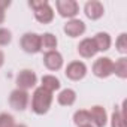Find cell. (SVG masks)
Instances as JSON below:
<instances>
[{
	"instance_id": "cell-17",
	"label": "cell",
	"mask_w": 127,
	"mask_h": 127,
	"mask_svg": "<svg viewBox=\"0 0 127 127\" xmlns=\"http://www.w3.org/2000/svg\"><path fill=\"white\" fill-rule=\"evenodd\" d=\"M124 106V103H123ZM123 106H115L112 115H111V127H126V115Z\"/></svg>"
},
{
	"instance_id": "cell-9",
	"label": "cell",
	"mask_w": 127,
	"mask_h": 127,
	"mask_svg": "<svg viewBox=\"0 0 127 127\" xmlns=\"http://www.w3.org/2000/svg\"><path fill=\"white\" fill-rule=\"evenodd\" d=\"M63 55L55 49V51H46L43 54V64L48 70H60L63 67Z\"/></svg>"
},
{
	"instance_id": "cell-22",
	"label": "cell",
	"mask_w": 127,
	"mask_h": 127,
	"mask_svg": "<svg viewBox=\"0 0 127 127\" xmlns=\"http://www.w3.org/2000/svg\"><path fill=\"white\" fill-rule=\"evenodd\" d=\"M12 40V33L11 30L5 29V27H0V46H6L9 45Z\"/></svg>"
},
{
	"instance_id": "cell-7",
	"label": "cell",
	"mask_w": 127,
	"mask_h": 127,
	"mask_svg": "<svg viewBox=\"0 0 127 127\" xmlns=\"http://www.w3.org/2000/svg\"><path fill=\"white\" fill-rule=\"evenodd\" d=\"M64 75H66L70 81H81V79L85 78V75H87V66H85V63H84V61H79V60L70 61L69 64L66 66Z\"/></svg>"
},
{
	"instance_id": "cell-4",
	"label": "cell",
	"mask_w": 127,
	"mask_h": 127,
	"mask_svg": "<svg viewBox=\"0 0 127 127\" xmlns=\"http://www.w3.org/2000/svg\"><path fill=\"white\" fill-rule=\"evenodd\" d=\"M55 8H57L58 15L63 18L73 20L79 14V5L76 0H57Z\"/></svg>"
},
{
	"instance_id": "cell-2",
	"label": "cell",
	"mask_w": 127,
	"mask_h": 127,
	"mask_svg": "<svg viewBox=\"0 0 127 127\" xmlns=\"http://www.w3.org/2000/svg\"><path fill=\"white\" fill-rule=\"evenodd\" d=\"M29 6L34 11V18L40 24H48L54 20V9L46 0H39V2L32 0L29 2Z\"/></svg>"
},
{
	"instance_id": "cell-1",
	"label": "cell",
	"mask_w": 127,
	"mask_h": 127,
	"mask_svg": "<svg viewBox=\"0 0 127 127\" xmlns=\"http://www.w3.org/2000/svg\"><path fill=\"white\" fill-rule=\"evenodd\" d=\"M52 93H49L48 90L37 87L32 96V111L37 115H43L49 111L51 103H52Z\"/></svg>"
},
{
	"instance_id": "cell-13",
	"label": "cell",
	"mask_w": 127,
	"mask_h": 127,
	"mask_svg": "<svg viewBox=\"0 0 127 127\" xmlns=\"http://www.w3.org/2000/svg\"><path fill=\"white\" fill-rule=\"evenodd\" d=\"M78 52H79V55L84 57V58H91V57H94L99 51H97V48H96V45H94V42H93V37H85V39H82V40L79 42V45H78Z\"/></svg>"
},
{
	"instance_id": "cell-23",
	"label": "cell",
	"mask_w": 127,
	"mask_h": 127,
	"mask_svg": "<svg viewBox=\"0 0 127 127\" xmlns=\"http://www.w3.org/2000/svg\"><path fill=\"white\" fill-rule=\"evenodd\" d=\"M14 126H15V121L11 114H8V112L0 114V127H14Z\"/></svg>"
},
{
	"instance_id": "cell-12",
	"label": "cell",
	"mask_w": 127,
	"mask_h": 127,
	"mask_svg": "<svg viewBox=\"0 0 127 127\" xmlns=\"http://www.w3.org/2000/svg\"><path fill=\"white\" fill-rule=\"evenodd\" d=\"M90 118H91V123L94 124V127H105L108 124V114H106V109L100 105H94L90 108Z\"/></svg>"
},
{
	"instance_id": "cell-6",
	"label": "cell",
	"mask_w": 127,
	"mask_h": 127,
	"mask_svg": "<svg viewBox=\"0 0 127 127\" xmlns=\"http://www.w3.org/2000/svg\"><path fill=\"white\" fill-rule=\"evenodd\" d=\"M93 73L97 78H108L114 75V61L109 57H99L93 64Z\"/></svg>"
},
{
	"instance_id": "cell-11",
	"label": "cell",
	"mask_w": 127,
	"mask_h": 127,
	"mask_svg": "<svg viewBox=\"0 0 127 127\" xmlns=\"http://www.w3.org/2000/svg\"><path fill=\"white\" fill-rule=\"evenodd\" d=\"M63 32H64L69 37H78V36H82L85 33V23L82 20H78V18H73V20H69L64 27H63Z\"/></svg>"
},
{
	"instance_id": "cell-18",
	"label": "cell",
	"mask_w": 127,
	"mask_h": 127,
	"mask_svg": "<svg viewBox=\"0 0 127 127\" xmlns=\"http://www.w3.org/2000/svg\"><path fill=\"white\" fill-rule=\"evenodd\" d=\"M40 45H42V49H46V51H55L57 45H58V40L57 37L52 34V33H43L40 34Z\"/></svg>"
},
{
	"instance_id": "cell-5",
	"label": "cell",
	"mask_w": 127,
	"mask_h": 127,
	"mask_svg": "<svg viewBox=\"0 0 127 127\" xmlns=\"http://www.w3.org/2000/svg\"><path fill=\"white\" fill-rule=\"evenodd\" d=\"M29 102H30V94L26 91V90H21V88H15L11 91L9 94V105L12 109L15 111H24L27 106H29Z\"/></svg>"
},
{
	"instance_id": "cell-21",
	"label": "cell",
	"mask_w": 127,
	"mask_h": 127,
	"mask_svg": "<svg viewBox=\"0 0 127 127\" xmlns=\"http://www.w3.org/2000/svg\"><path fill=\"white\" fill-rule=\"evenodd\" d=\"M115 48L120 54H127V33H121L115 40Z\"/></svg>"
},
{
	"instance_id": "cell-26",
	"label": "cell",
	"mask_w": 127,
	"mask_h": 127,
	"mask_svg": "<svg viewBox=\"0 0 127 127\" xmlns=\"http://www.w3.org/2000/svg\"><path fill=\"white\" fill-rule=\"evenodd\" d=\"M14 127H27V126H26V124H15Z\"/></svg>"
},
{
	"instance_id": "cell-8",
	"label": "cell",
	"mask_w": 127,
	"mask_h": 127,
	"mask_svg": "<svg viewBox=\"0 0 127 127\" xmlns=\"http://www.w3.org/2000/svg\"><path fill=\"white\" fill-rule=\"evenodd\" d=\"M36 82H37V76H36V73L32 69H23L17 75V85L21 90L27 91V90L33 88L36 85Z\"/></svg>"
},
{
	"instance_id": "cell-27",
	"label": "cell",
	"mask_w": 127,
	"mask_h": 127,
	"mask_svg": "<svg viewBox=\"0 0 127 127\" xmlns=\"http://www.w3.org/2000/svg\"><path fill=\"white\" fill-rule=\"evenodd\" d=\"M82 127H94L93 124H88V126H82Z\"/></svg>"
},
{
	"instance_id": "cell-20",
	"label": "cell",
	"mask_w": 127,
	"mask_h": 127,
	"mask_svg": "<svg viewBox=\"0 0 127 127\" xmlns=\"http://www.w3.org/2000/svg\"><path fill=\"white\" fill-rule=\"evenodd\" d=\"M114 73L121 79L127 78V58L126 57H120L114 63Z\"/></svg>"
},
{
	"instance_id": "cell-16",
	"label": "cell",
	"mask_w": 127,
	"mask_h": 127,
	"mask_svg": "<svg viewBox=\"0 0 127 127\" xmlns=\"http://www.w3.org/2000/svg\"><path fill=\"white\" fill-rule=\"evenodd\" d=\"M40 87L45 88V90H48L49 93H54V91L60 90L61 84H60V79L57 76H54V75H43L42 76V85Z\"/></svg>"
},
{
	"instance_id": "cell-14",
	"label": "cell",
	"mask_w": 127,
	"mask_h": 127,
	"mask_svg": "<svg viewBox=\"0 0 127 127\" xmlns=\"http://www.w3.org/2000/svg\"><path fill=\"white\" fill-rule=\"evenodd\" d=\"M93 42H94L97 51H102V52H103V51H108V49L111 48V45H112L111 34L106 33V32H99V33H96L94 37H93Z\"/></svg>"
},
{
	"instance_id": "cell-19",
	"label": "cell",
	"mask_w": 127,
	"mask_h": 127,
	"mask_svg": "<svg viewBox=\"0 0 127 127\" xmlns=\"http://www.w3.org/2000/svg\"><path fill=\"white\" fill-rule=\"evenodd\" d=\"M73 123L78 126V127H82V126H88L91 124V118H90V112L87 109H79L73 114Z\"/></svg>"
},
{
	"instance_id": "cell-24",
	"label": "cell",
	"mask_w": 127,
	"mask_h": 127,
	"mask_svg": "<svg viewBox=\"0 0 127 127\" xmlns=\"http://www.w3.org/2000/svg\"><path fill=\"white\" fill-rule=\"evenodd\" d=\"M5 18H6V14H5V9H3V8H0V24H3V21H5Z\"/></svg>"
},
{
	"instance_id": "cell-25",
	"label": "cell",
	"mask_w": 127,
	"mask_h": 127,
	"mask_svg": "<svg viewBox=\"0 0 127 127\" xmlns=\"http://www.w3.org/2000/svg\"><path fill=\"white\" fill-rule=\"evenodd\" d=\"M3 63H5V54H3V51H0V67L3 66Z\"/></svg>"
},
{
	"instance_id": "cell-10",
	"label": "cell",
	"mask_w": 127,
	"mask_h": 127,
	"mask_svg": "<svg viewBox=\"0 0 127 127\" xmlns=\"http://www.w3.org/2000/svg\"><path fill=\"white\" fill-rule=\"evenodd\" d=\"M84 14H85V17L88 20L96 21V20L103 17L105 6H103L102 2H99V0H90V2H87L85 6H84Z\"/></svg>"
},
{
	"instance_id": "cell-15",
	"label": "cell",
	"mask_w": 127,
	"mask_h": 127,
	"mask_svg": "<svg viewBox=\"0 0 127 127\" xmlns=\"http://www.w3.org/2000/svg\"><path fill=\"white\" fill-rule=\"evenodd\" d=\"M57 102L61 106H72L76 102V91L72 88H64L61 90L57 96Z\"/></svg>"
},
{
	"instance_id": "cell-3",
	"label": "cell",
	"mask_w": 127,
	"mask_h": 127,
	"mask_svg": "<svg viewBox=\"0 0 127 127\" xmlns=\"http://www.w3.org/2000/svg\"><path fill=\"white\" fill-rule=\"evenodd\" d=\"M20 45L23 48L24 52L27 54H37L42 51V45H40V34L37 33H24L20 39Z\"/></svg>"
}]
</instances>
